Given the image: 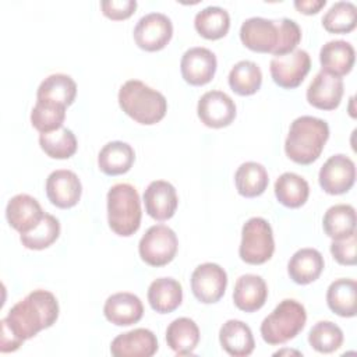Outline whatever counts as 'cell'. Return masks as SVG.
I'll return each mask as SVG.
<instances>
[{
  "instance_id": "cell-1",
  "label": "cell",
  "mask_w": 357,
  "mask_h": 357,
  "mask_svg": "<svg viewBox=\"0 0 357 357\" xmlns=\"http://www.w3.org/2000/svg\"><path fill=\"white\" fill-rule=\"evenodd\" d=\"M59 318V303L47 290H33L25 298L14 304L7 317L0 321V351L10 353L38 335L42 329L50 328Z\"/></svg>"
},
{
  "instance_id": "cell-2",
  "label": "cell",
  "mask_w": 357,
  "mask_h": 357,
  "mask_svg": "<svg viewBox=\"0 0 357 357\" xmlns=\"http://www.w3.org/2000/svg\"><path fill=\"white\" fill-rule=\"evenodd\" d=\"M240 39L250 50L282 56L297 49L301 29L294 20L286 17L280 20L251 17L241 24Z\"/></svg>"
},
{
  "instance_id": "cell-3",
  "label": "cell",
  "mask_w": 357,
  "mask_h": 357,
  "mask_svg": "<svg viewBox=\"0 0 357 357\" xmlns=\"http://www.w3.org/2000/svg\"><path fill=\"white\" fill-rule=\"evenodd\" d=\"M329 138V126L314 116H300L290 124L284 141L286 155L298 165L315 162Z\"/></svg>"
},
{
  "instance_id": "cell-4",
  "label": "cell",
  "mask_w": 357,
  "mask_h": 357,
  "mask_svg": "<svg viewBox=\"0 0 357 357\" xmlns=\"http://www.w3.org/2000/svg\"><path fill=\"white\" fill-rule=\"evenodd\" d=\"M119 105L127 116L145 126L160 121L167 112L163 93L138 79H128L120 86Z\"/></svg>"
},
{
  "instance_id": "cell-5",
  "label": "cell",
  "mask_w": 357,
  "mask_h": 357,
  "mask_svg": "<svg viewBox=\"0 0 357 357\" xmlns=\"http://www.w3.org/2000/svg\"><path fill=\"white\" fill-rule=\"evenodd\" d=\"M141 201L138 191L128 183H117L107 191L109 227L119 236H132L141 225Z\"/></svg>"
},
{
  "instance_id": "cell-6",
  "label": "cell",
  "mask_w": 357,
  "mask_h": 357,
  "mask_svg": "<svg viewBox=\"0 0 357 357\" xmlns=\"http://www.w3.org/2000/svg\"><path fill=\"white\" fill-rule=\"evenodd\" d=\"M307 312L293 298L282 300L261 324L262 339L268 344H282L294 339L305 326Z\"/></svg>"
},
{
  "instance_id": "cell-7",
  "label": "cell",
  "mask_w": 357,
  "mask_h": 357,
  "mask_svg": "<svg viewBox=\"0 0 357 357\" xmlns=\"http://www.w3.org/2000/svg\"><path fill=\"white\" fill-rule=\"evenodd\" d=\"M275 251V240L271 225L266 219L250 218L241 229L240 258L251 265H261L269 261Z\"/></svg>"
},
{
  "instance_id": "cell-8",
  "label": "cell",
  "mask_w": 357,
  "mask_h": 357,
  "mask_svg": "<svg viewBox=\"0 0 357 357\" xmlns=\"http://www.w3.org/2000/svg\"><path fill=\"white\" fill-rule=\"evenodd\" d=\"M177 236L166 225L151 226L138 244L141 259L151 266H163L172 262L177 254Z\"/></svg>"
},
{
  "instance_id": "cell-9",
  "label": "cell",
  "mask_w": 357,
  "mask_h": 357,
  "mask_svg": "<svg viewBox=\"0 0 357 357\" xmlns=\"http://www.w3.org/2000/svg\"><path fill=\"white\" fill-rule=\"evenodd\" d=\"M311 68V57L304 49H294L282 56H273L269 71L276 85L284 89L297 88Z\"/></svg>"
},
{
  "instance_id": "cell-10",
  "label": "cell",
  "mask_w": 357,
  "mask_h": 357,
  "mask_svg": "<svg viewBox=\"0 0 357 357\" xmlns=\"http://www.w3.org/2000/svg\"><path fill=\"white\" fill-rule=\"evenodd\" d=\"M132 35L138 47L146 52H156L170 42L173 24L162 13H149L138 20Z\"/></svg>"
},
{
  "instance_id": "cell-11",
  "label": "cell",
  "mask_w": 357,
  "mask_h": 357,
  "mask_svg": "<svg viewBox=\"0 0 357 357\" xmlns=\"http://www.w3.org/2000/svg\"><path fill=\"white\" fill-rule=\"evenodd\" d=\"M227 286L226 271L213 262L198 265L191 275V290L195 298L204 304L219 301Z\"/></svg>"
},
{
  "instance_id": "cell-12",
  "label": "cell",
  "mask_w": 357,
  "mask_h": 357,
  "mask_svg": "<svg viewBox=\"0 0 357 357\" xmlns=\"http://www.w3.org/2000/svg\"><path fill=\"white\" fill-rule=\"evenodd\" d=\"M318 180L325 192L331 195L344 194L356 181V165L349 156L336 153L322 165Z\"/></svg>"
},
{
  "instance_id": "cell-13",
  "label": "cell",
  "mask_w": 357,
  "mask_h": 357,
  "mask_svg": "<svg viewBox=\"0 0 357 357\" xmlns=\"http://www.w3.org/2000/svg\"><path fill=\"white\" fill-rule=\"evenodd\" d=\"M197 113L206 127L222 128L231 124L237 110L234 100L227 93L222 91H208L199 98Z\"/></svg>"
},
{
  "instance_id": "cell-14",
  "label": "cell",
  "mask_w": 357,
  "mask_h": 357,
  "mask_svg": "<svg viewBox=\"0 0 357 357\" xmlns=\"http://www.w3.org/2000/svg\"><path fill=\"white\" fill-rule=\"evenodd\" d=\"M216 66L218 61L215 53L201 46L185 50L180 61V70L184 81L195 86L208 84L216 73Z\"/></svg>"
},
{
  "instance_id": "cell-15",
  "label": "cell",
  "mask_w": 357,
  "mask_h": 357,
  "mask_svg": "<svg viewBox=\"0 0 357 357\" xmlns=\"http://www.w3.org/2000/svg\"><path fill=\"white\" fill-rule=\"evenodd\" d=\"M82 185L78 176L67 169L52 172L46 180V195L57 208L67 209L78 204Z\"/></svg>"
},
{
  "instance_id": "cell-16",
  "label": "cell",
  "mask_w": 357,
  "mask_h": 357,
  "mask_svg": "<svg viewBox=\"0 0 357 357\" xmlns=\"http://www.w3.org/2000/svg\"><path fill=\"white\" fill-rule=\"evenodd\" d=\"M158 351L155 333L145 328H137L116 336L110 343L114 357H151Z\"/></svg>"
},
{
  "instance_id": "cell-17",
  "label": "cell",
  "mask_w": 357,
  "mask_h": 357,
  "mask_svg": "<svg viewBox=\"0 0 357 357\" xmlns=\"http://www.w3.org/2000/svg\"><path fill=\"white\" fill-rule=\"evenodd\" d=\"M146 213L155 220L170 219L178 205V198L173 184L165 180L151 181L144 191Z\"/></svg>"
},
{
  "instance_id": "cell-18",
  "label": "cell",
  "mask_w": 357,
  "mask_h": 357,
  "mask_svg": "<svg viewBox=\"0 0 357 357\" xmlns=\"http://www.w3.org/2000/svg\"><path fill=\"white\" fill-rule=\"evenodd\" d=\"M43 216L45 212L38 199L28 194L14 195L6 208V218L10 226L21 234L35 229Z\"/></svg>"
},
{
  "instance_id": "cell-19",
  "label": "cell",
  "mask_w": 357,
  "mask_h": 357,
  "mask_svg": "<svg viewBox=\"0 0 357 357\" xmlns=\"http://www.w3.org/2000/svg\"><path fill=\"white\" fill-rule=\"evenodd\" d=\"M343 96V81L325 71L317 73L307 88V100L321 110H333L340 105Z\"/></svg>"
},
{
  "instance_id": "cell-20",
  "label": "cell",
  "mask_w": 357,
  "mask_h": 357,
  "mask_svg": "<svg viewBox=\"0 0 357 357\" xmlns=\"http://www.w3.org/2000/svg\"><path fill=\"white\" fill-rule=\"evenodd\" d=\"M103 314L109 322L117 326H130L142 318L144 305L138 296L128 291H120L107 297Z\"/></svg>"
},
{
  "instance_id": "cell-21",
  "label": "cell",
  "mask_w": 357,
  "mask_h": 357,
  "mask_svg": "<svg viewBox=\"0 0 357 357\" xmlns=\"http://www.w3.org/2000/svg\"><path fill=\"white\" fill-rule=\"evenodd\" d=\"M354 60V47L351 43L342 39L329 40L319 50V63L322 67L321 70L339 78L351 71Z\"/></svg>"
},
{
  "instance_id": "cell-22",
  "label": "cell",
  "mask_w": 357,
  "mask_h": 357,
  "mask_svg": "<svg viewBox=\"0 0 357 357\" xmlns=\"http://www.w3.org/2000/svg\"><path fill=\"white\" fill-rule=\"evenodd\" d=\"M268 297V286L259 275H241L234 284L233 301L236 307L245 312H254L264 307Z\"/></svg>"
},
{
  "instance_id": "cell-23",
  "label": "cell",
  "mask_w": 357,
  "mask_h": 357,
  "mask_svg": "<svg viewBox=\"0 0 357 357\" xmlns=\"http://www.w3.org/2000/svg\"><path fill=\"white\" fill-rule=\"evenodd\" d=\"M219 342L223 350L233 357L250 356L255 347L251 328L238 319H229L222 325Z\"/></svg>"
},
{
  "instance_id": "cell-24",
  "label": "cell",
  "mask_w": 357,
  "mask_h": 357,
  "mask_svg": "<svg viewBox=\"0 0 357 357\" xmlns=\"http://www.w3.org/2000/svg\"><path fill=\"white\" fill-rule=\"evenodd\" d=\"M324 257L315 248H300L297 250L289 264L287 272L290 279L297 284H308L319 278L324 269Z\"/></svg>"
},
{
  "instance_id": "cell-25",
  "label": "cell",
  "mask_w": 357,
  "mask_h": 357,
  "mask_svg": "<svg viewBox=\"0 0 357 357\" xmlns=\"http://www.w3.org/2000/svg\"><path fill=\"white\" fill-rule=\"evenodd\" d=\"M199 328L187 317L172 321L166 329L167 346L178 356H188L197 349L199 343Z\"/></svg>"
},
{
  "instance_id": "cell-26",
  "label": "cell",
  "mask_w": 357,
  "mask_h": 357,
  "mask_svg": "<svg viewBox=\"0 0 357 357\" xmlns=\"http://www.w3.org/2000/svg\"><path fill=\"white\" fill-rule=\"evenodd\" d=\"M135 160L134 149L123 141L107 142L98 155V166L107 176L127 173Z\"/></svg>"
},
{
  "instance_id": "cell-27",
  "label": "cell",
  "mask_w": 357,
  "mask_h": 357,
  "mask_svg": "<svg viewBox=\"0 0 357 357\" xmlns=\"http://www.w3.org/2000/svg\"><path fill=\"white\" fill-rule=\"evenodd\" d=\"M148 301L159 314L172 312L183 301V287L173 278L155 279L148 287Z\"/></svg>"
},
{
  "instance_id": "cell-28",
  "label": "cell",
  "mask_w": 357,
  "mask_h": 357,
  "mask_svg": "<svg viewBox=\"0 0 357 357\" xmlns=\"http://www.w3.org/2000/svg\"><path fill=\"white\" fill-rule=\"evenodd\" d=\"M328 307L339 317L350 318L357 312V283L353 279H336L326 291Z\"/></svg>"
},
{
  "instance_id": "cell-29",
  "label": "cell",
  "mask_w": 357,
  "mask_h": 357,
  "mask_svg": "<svg viewBox=\"0 0 357 357\" xmlns=\"http://www.w3.org/2000/svg\"><path fill=\"white\" fill-rule=\"evenodd\" d=\"M77 95V84L67 74H52L46 77L36 91V99L50 100L63 106H70Z\"/></svg>"
},
{
  "instance_id": "cell-30",
  "label": "cell",
  "mask_w": 357,
  "mask_h": 357,
  "mask_svg": "<svg viewBox=\"0 0 357 357\" xmlns=\"http://www.w3.org/2000/svg\"><path fill=\"white\" fill-rule=\"evenodd\" d=\"M275 195L278 201L287 208H300L310 195L307 180L293 172H286L275 181Z\"/></svg>"
},
{
  "instance_id": "cell-31",
  "label": "cell",
  "mask_w": 357,
  "mask_h": 357,
  "mask_svg": "<svg viewBox=\"0 0 357 357\" xmlns=\"http://www.w3.org/2000/svg\"><path fill=\"white\" fill-rule=\"evenodd\" d=\"M236 188L240 195L252 198L261 195L269 183L266 169L258 162H244L234 174Z\"/></svg>"
},
{
  "instance_id": "cell-32",
  "label": "cell",
  "mask_w": 357,
  "mask_h": 357,
  "mask_svg": "<svg viewBox=\"0 0 357 357\" xmlns=\"http://www.w3.org/2000/svg\"><path fill=\"white\" fill-rule=\"evenodd\" d=\"M194 26L205 39H220L229 32L230 15L219 6H208L195 14Z\"/></svg>"
},
{
  "instance_id": "cell-33",
  "label": "cell",
  "mask_w": 357,
  "mask_h": 357,
  "mask_svg": "<svg viewBox=\"0 0 357 357\" xmlns=\"http://www.w3.org/2000/svg\"><path fill=\"white\" fill-rule=\"evenodd\" d=\"M324 231L332 240L343 238L356 231V209L349 204H337L324 215Z\"/></svg>"
},
{
  "instance_id": "cell-34",
  "label": "cell",
  "mask_w": 357,
  "mask_h": 357,
  "mask_svg": "<svg viewBox=\"0 0 357 357\" xmlns=\"http://www.w3.org/2000/svg\"><path fill=\"white\" fill-rule=\"evenodd\" d=\"M261 84L262 71L254 61L241 60L236 63L229 73V85L237 95H252L261 88Z\"/></svg>"
},
{
  "instance_id": "cell-35",
  "label": "cell",
  "mask_w": 357,
  "mask_h": 357,
  "mask_svg": "<svg viewBox=\"0 0 357 357\" xmlns=\"http://www.w3.org/2000/svg\"><path fill=\"white\" fill-rule=\"evenodd\" d=\"M39 145L42 151L53 159H68L77 152L78 146L74 132L67 127L42 132L39 135Z\"/></svg>"
},
{
  "instance_id": "cell-36",
  "label": "cell",
  "mask_w": 357,
  "mask_h": 357,
  "mask_svg": "<svg viewBox=\"0 0 357 357\" xmlns=\"http://www.w3.org/2000/svg\"><path fill=\"white\" fill-rule=\"evenodd\" d=\"M357 7L351 1H336L322 17V25L332 33H347L356 28Z\"/></svg>"
},
{
  "instance_id": "cell-37",
  "label": "cell",
  "mask_w": 357,
  "mask_h": 357,
  "mask_svg": "<svg viewBox=\"0 0 357 357\" xmlns=\"http://www.w3.org/2000/svg\"><path fill=\"white\" fill-rule=\"evenodd\" d=\"M64 119L66 106L50 100L38 99L31 112V123L40 134L61 128Z\"/></svg>"
},
{
  "instance_id": "cell-38",
  "label": "cell",
  "mask_w": 357,
  "mask_h": 357,
  "mask_svg": "<svg viewBox=\"0 0 357 357\" xmlns=\"http://www.w3.org/2000/svg\"><path fill=\"white\" fill-rule=\"evenodd\" d=\"M60 236V222L50 213H45L40 223L28 233H22L20 240L28 250H43L50 247Z\"/></svg>"
},
{
  "instance_id": "cell-39",
  "label": "cell",
  "mask_w": 357,
  "mask_h": 357,
  "mask_svg": "<svg viewBox=\"0 0 357 357\" xmlns=\"http://www.w3.org/2000/svg\"><path fill=\"white\" fill-rule=\"evenodd\" d=\"M308 343L319 353H332L342 346L343 332L331 321H319L311 328Z\"/></svg>"
},
{
  "instance_id": "cell-40",
  "label": "cell",
  "mask_w": 357,
  "mask_h": 357,
  "mask_svg": "<svg viewBox=\"0 0 357 357\" xmlns=\"http://www.w3.org/2000/svg\"><path fill=\"white\" fill-rule=\"evenodd\" d=\"M356 245H357V238L354 231L347 237L333 240L331 244V252L340 265H354L357 259Z\"/></svg>"
},
{
  "instance_id": "cell-41",
  "label": "cell",
  "mask_w": 357,
  "mask_h": 357,
  "mask_svg": "<svg viewBox=\"0 0 357 357\" xmlns=\"http://www.w3.org/2000/svg\"><path fill=\"white\" fill-rule=\"evenodd\" d=\"M102 13L114 21L131 17L137 8L135 0H103L100 1Z\"/></svg>"
},
{
  "instance_id": "cell-42",
  "label": "cell",
  "mask_w": 357,
  "mask_h": 357,
  "mask_svg": "<svg viewBox=\"0 0 357 357\" xmlns=\"http://www.w3.org/2000/svg\"><path fill=\"white\" fill-rule=\"evenodd\" d=\"M326 0H296L294 7L303 14H317L324 6Z\"/></svg>"
}]
</instances>
